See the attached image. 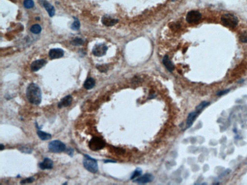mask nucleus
<instances>
[{
	"label": "nucleus",
	"instance_id": "obj_1",
	"mask_svg": "<svg viewBox=\"0 0 247 185\" xmlns=\"http://www.w3.org/2000/svg\"><path fill=\"white\" fill-rule=\"evenodd\" d=\"M27 99L33 105H38L42 101V91L38 85L31 83L26 89Z\"/></svg>",
	"mask_w": 247,
	"mask_h": 185
},
{
	"label": "nucleus",
	"instance_id": "obj_2",
	"mask_svg": "<svg viewBox=\"0 0 247 185\" xmlns=\"http://www.w3.org/2000/svg\"><path fill=\"white\" fill-rule=\"evenodd\" d=\"M83 165L86 169L90 173H95L98 172L99 167L97 161L88 155L86 154L84 157Z\"/></svg>",
	"mask_w": 247,
	"mask_h": 185
},
{
	"label": "nucleus",
	"instance_id": "obj_3",
	"mask_svg": "<svg viewBox=\"0 0 247 185\" xmlns=\"http://www.w3.org/2000/svg\"><path fill=\"white\" fill-rule=\"evenodd\" d=\"M221 21L224 25L229 28H234L239 23L237 17L231 14H225L222 16Z\"/></svg>",
	"mask_w": 247,
	"mask_h": 185
},
{
	"label": "nucleus",
	"instance_id": "obj_4",
	"mask_svg": "<svg viewBox=\"0 0 247 185\" xmlns=\"http://www.w3.org/2000/svg\"><path fill=\"white\" fill-rule=\"evenodd\" d=\"M48 147L49 151L53 153H60L65 151L66 149L65 144L58 140H53L49 142Z\"/></svg>",
	"mask_w": 247,
	"mask_h": 185
},
{
	"label": "nucleus",
	"instance_id": "obj_5",
	"mask_svg": "<svg viewBox=\"0 0 247 185\" xmlns=\"http://www.w3.org/2000/svg\"><path fill=\"white\" fill-rule=\"evenodd\" d=\"M105 143L98 137H94L89 142V147L93 151H98L105 147Z\"/></svg>",
	"mask_w": 247,
	"mask_h": 185
},
{
	"label": "nucleus",
	"instance_id": "obj_6",
	"mask_svg": "<svg viewBox=\"0 0 247 185\" xmlns=\"http://www.w3.org/2000/svg\"><path fill=\"white\" fill-rule=\"evenodd\" d=\"M202 17V15L197 11H191L187 14L186 21L189 23H195L198 22Z\"/></svg>",
	"mask_w": 247,
	"mask_h": 185
},
{
	"label": "nucleus",
	"instance_id": "obj_7",
	"mask_svg": "<svg viewBox=\"0 0 247 185\" xmlns=\"http://www.w3.org/2000/svg\"><path fill=\"white\" fill-rule=\"evenodd\" d=\"M108 50V47L103 43L97 44L94 47L92 52L94 55L96 56H102L105 55Z\"/></svg>",
	"mask_w": 247,
	"mask_h": 185
},
{
	"label": "nucleus",
	"instance_id": "obj_8",
	"mask_svg": "<svg viewBox=\"0 0 247 185\" xmlns=\"http://www.w3.org/2000/svg\"><path fill=\"white\" fill-rule=\"evenodd\" d=\"M154 177L151 173H146L134 179L133 182L138 184H144L150 183L154 180Z\"/></svg>",
	"mask_w": 247,
	"mask_h": 185
},
{
	"label": "nucleus",
	"instance_id": "obj_9",
	"mask_svg": "<svg viewBox=\"0 0 247 185\" xmlns=\"http://www.w3.org/2000/svg\"><path fill=\"white\" fill-rule=\"evenodd\" d=\"M63 50L62 49L55 48L52 49L49 52V56L52 59H57L61 58L63 56Z\"/></svg>",
	"mask_w": 247,
	"mask_h": 185
},
{
	"label": "nucleus",
	"instance_id": "obj_10",
	"mask_svg": "<svg viewBox=\"0 0 247 185\" xmlns=\"http://www.w3.org/2000/svg\"><path fill=\"white\" fill-rule=\"evenodd\" d=\"M39 166L42 170H51L53 168L54 163L48 158H45L44 161L40 163Z\"/></svg>",
	"mask_w": 247,
	"mask_h": 185
},
{
	"label": "nucleus",
	"instance_id": "obj_11",
	"mask_svg": "<svg viewBox=\"0 0 247 185\" xmlns=\"http://www.w3.org/2000/svg\"><path fill=\"white\" fill-rule=\"evenodd\" d=\"M46 62L47 61L44 59H39L34 61L31 64V70L33 72H36L41 69L46 64Z\"/></svg>",
	"mask_w": 247,
	"mask_h": 185
},
{
	"label": "nucleus",
	"instance_id": "obj_12",
	"mask_svg": "<svg viewBox=\"0 0 247 185\" xmlns=\"http://www.w3.org/2000/svg\"><path fill=\"white\" fill-rule=\"evenodd\" d=\"M72 97L71 95H68L67 96H65L60 101V102L58 103L57 107L60 109L68 107V106H70L72 102Z\"/></svg>",
	"mask_w": 247,
	"mask_h": 185
},
{
	"label": "nucleus",
	"instance_id": "obj_13",
	"mask_svg": "<svg viewBox=\"0 0 247 185\" xmlns=\"http://www.w3.org/2000/svg\"><path fill=\"white\" fill-rule=\"evenodd\" d=\"M199 114H200V113L196 111L189 113V115H188L187 118L186 129L189 128L192 126L193 123L195 122Z\"/></svg>",
	"mask_w": 247,
	"mask_h": 185
},
{
	"label": "nucleus",
	"instance_id": "obj_14",
	"mask_svg": "<svg viewBox=\"0 0 247 185\" xmlns=\"http://www.w3.org/2000/svg\"><path fill=\"white\" fill-rule=\"evenodd\" d=\"M118 20L116 19L112 18L110 17L104 16L103 18H102V22L104 25L107 27L112 26L118 22Z\"/></svg>",
	"mask_w": 247,
	"mask_h": 185
},
{
	"label": "nucleus",
	"instance_id": "obj_15",
	"mask_svg": "<svg viewBox=\"0 0 247 185\" xmlns=\"http://www.w3.org/2000/svg\"><path fill=\"white\" fill-rule=\"evenodd\" d=\"M43 5L50 17H52L54 16L55 14V9L54 7H53L52 4L46 1H44L43 2Z\"/></svg>",
	"mask_w": 247,
	"mask_h": 185
},
{
	"label": "nucleus",
	"instance_id": "obj_16",
	"mask_svg": "<svg viewBox=\"0 0 247 185\" xmlns=\"http://www.w3.org/2000/svg\"><path fill=\"white\" fill-rule=\"evenodd\" d=\"M163 62L165 68L169 71L172 72L173 71V70L175 69V67H174V65L172 63L171 61H170L168 56H164L163 59Z\"/></svg>",
	"mask_w": 247,
	"mask_h": 185
},
{
	"label": "nucleus",
	"instance_id": "obj_17",
	"mask_svg": "<svg viewBox=\"0 0 247 185\" xmlns=\"http://www.w3.org/2000/svg\"><path fill=\"white\" fill-rule=\"evenodd\" d=\"M95 84V80L93 78H88L85 80V83H84V88L86 90H90L94 87Z\"/></svg>",
	"mask_w": 247,
	"mask_h": 185
},
{
	"label": "nucleus",
	"instance_id": "obj_18",
	"mask_svg": "<svg viewBox=\"0 0 247 185\" xmlns=\"http://www.w3.org/2000/svg\"><path fill=\"white\" fill-rule=\"evenodd\" d=\"M37 134L39 138L42 140H48L52 138V135L51 134L44 131H42L41 130H38Z\"/></svg>",
	"mask_w": 247,
	"mask_h": 185
},
{
	"label": "nucleus",
	"instance_id": "obj_19",
	"mask_svg": "<svg viewBox=\"0 0 247 185\" xmlns=\"http://www.w3.org/2000/svg\"><path fill=\"white\" fill-rule=\"evenodd\" d=\"M30 31L32 33L34 34H39L42 31V28L41 26L39 24H34L31 27Z\"/></svg>",
	"mask_w": 247,
	"mask_h": 185
},
{
	"label": "nucleus",
	"instance_id": "obj_20",
	"mask_svg": "<svg viewBox=\"0 0 247 185\" xmlns=\"http://www.w3.org/2000/svg\"><path fill=\"white\" fill-rule=\"evenodd\" d=\"M209 105H210V103L208 102H202L200 104H199V105L196 107V110H195V111L200 113L201 112L202 110L204 109H205L206 107L209 106Z\"/></svg>",
	"mask_w": 247,
	"mask_h": 185
},
{
	"label": "nucleus",
	"instance_id": "obj_21",
	"mask_svg": "<svg viewBox=\"0 0 247 185\" xmlns=\"http://www.w3.org/2000/svg\"><path fill=\"white\" fill-rule=\"evenodd\" d=\"M142 171L141 168H137L135 170V171L133 173H132L131 177V179L133 180L139 177H140L142 175Z\"/></svg>",
	"mask_w": 247,
	"mask_h": 185
},
{
	"label": "nucleus",
	"instance_id": "obj_22",
	"mask_svg": "<svg viewBox=\"0 0 247 185\" xmlns=\"http://www.w3.org/2000/svg\"><path fill=\"white\" fill-rule=\"evenodd\" d=\"M71 43L73 46H79L83 45L84 42V41L81 38L77 37V38H74V39L72 40Z\"/></svg>",
	"mask_w": 247,
	"mask_h": 185
},
{
	"label": "nucleus",
	"instance_id": "obj_23",
	"mask_svg": "<svg viewBox=\"0 0 247 185\" xmlns=\"http://www.w3.org/2000/svg\"><path fill=\"white\" fill-rule=\"evenodd\" d=\"M23 4L26 8L30 9L34 7V3L33 0H25Z\"/></svg>",
	"mask_w": 247,
	"mask_h": 185
},
{
	"label": "nucleus",
	"instance_id": "obj_24",
	"mask_svg": "<svg viewBox=\"0 0 247 185\" xmlns=\"http://www.w3.org/2000/svg\"><path fill=\"white\" fill-rule=\"evenodd\" d=\"M239 40L243 43H247V32H242L240 34Z\"/></svg>",
	"mask_w": 247,
	"mask_h": 185
},
{
	"label": "nucleus",
	"instance_id": "obj_25",
	"mask_svg": "<svg viewBox=\"0 0 247 185\" xmlns=\"http://www.w3.org/2000/svg\"><path fill=\"white\" fill-rule=\"evenodd\" d=\"M80 21H79L78 19L76 18L74 22L72 25L71 28L73 30H78L80 29Z\"/></svg>",
	"mask_w": 247,
	"mask_h": 185
},
{
	"label": "nucleus",
	"instance_id": "obj_26",
	"mask_svg": "<svg viewBox=\"0 0 247 185\" xmlns=\"http://www.w3.org/2000/svg\"><path fill=\"white\" fill-rule=\"evenodd\" d=\"M35 180V178L34 177H30V178H27L23 179V180H21L20 181V184H29V183H32Z\"/></svg>",
	"mask_w": 247,
	"mask_h": 185
},
{
	"label": "nucleus",
	"instance_id": "obj_27",
	"mask_svg": "<svg viewBox=\"0 0 247 185\" xmlns=\"http://www.w3.org/2000/svg\"><path fill=\"white\" fill-rule=\"evenodd\" d=\"M19 149L21 152L25 153H31L32 151L31 148L27 147H22Z\"/></svg>",
	"mask_w": 247,
	"mask_h": 185
},
{
	"label": "nucleus",
	"instance_id": "obj_28",
	"mask_svg": "<svg viewBox=\"0 0 247 185\" xmlns=\"http://www.w3.org/2000/svg\"><path fill=\"white\" fill-rule=\"evenodd\" d=\"M230 89H225V90H222V91H220L217 92L216 93V95L219 96H222V95L227 94V93H228L230 92Z\"/></svg>",
	"mask_w": 247,
	"mask_h": 185
},
{
	"label": "nucleus",
	"instance_id": "obj_29",
	"mask_svg": "<svg viewBox=\"0 0 247 185\" xmlns=\"http://www.w3.org/2000/svg\"><path fill=\"white\" fill-rule=\"evenodd\" d=\"M97 68L101 72H106L108 69L106 65H100V66H97Z\"/></svg>",
	"mask_w": 247,
	"mask_h": 185
},
{
	"label": "nucleus",
	"instance_id": "obj_30",
	"mask_svg": "<svg viewBox=\"0 0 247 185\" xmlns=\"http://www.w3.org/2000/svg\"><path fill=\"white\" fill-rule=\"evenodd\" d=\"M66 150H67V153L68 154V155L72 157L73 153H74V150L70 148H68Z\"/></svg>",
	"mask_w": 247,
	"mask_h": 185
},
{
	"label": "nucleus",
	"instance_id": "obj_31",
	"mask_svg": "<svg viewBox=\"0 0 247 185\" xmlns=\"http://www.w3.org/2000/svg\"><path fill=\"white\" fill-rule=\"evenodd\" d=\"M4 145H3V144H1V145H0V149H1V150H3V149H4Z\"/></svg>",
	"mask_w": 247,
	"mask_h": 185
},
{
	"label": "nucleus",
	"instance_id": "obj_32",
	"mask_svg": "<svg viewBox=\"0 0 247 185\" xmlns=\"http://www.w3.org/2000/svg\"><path fill=\"white\" fill-rule=\"evenodd\" d=\"M105 163H115V162L113 161H109V160H107L105 161Z\"/></svg>",
	"mask_w": 247,
	"mask_h": 185
}]
</instances>
